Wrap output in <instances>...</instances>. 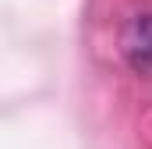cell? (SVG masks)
<instances>
[{"mask_svg":"<svg viewBox=\"0 0 152 149\" xmlns=\"http://www.w3.org/2000/svg\"><path fill=\"white\" fill-rule=\"evenodd\" d=\"M124 57L138 74H152V14L131 18L124 29Z\"/></svg>","mask_w":152,"mask_h":149,"instance_id":"1","label":"cell"}]
</instances>
